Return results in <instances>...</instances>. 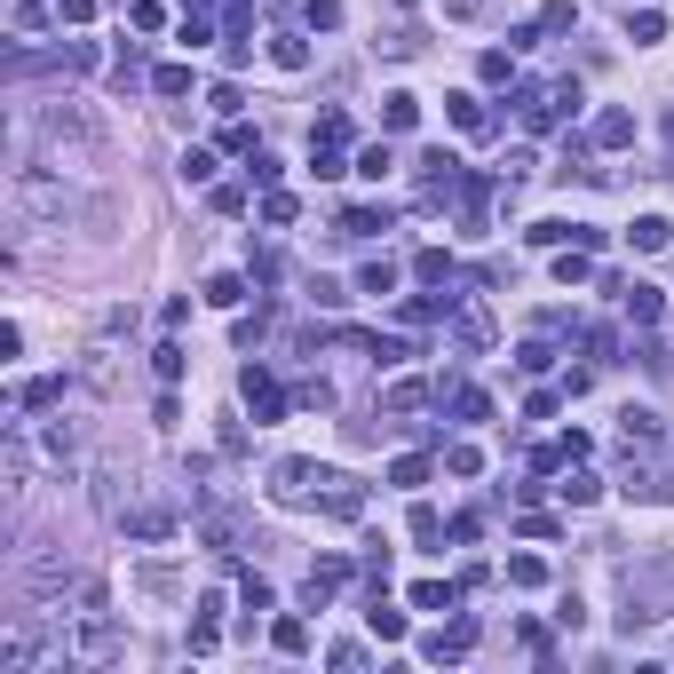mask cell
I'll list each match as a JSON object with an SVG mask.
<instances>
[{
  "instance_id": "1",
  "label": "cell",
  "mask_w": 674,
  "mask_h": 674,
  "mask_svg": "<svg viewBox=\"0 0 674 674\" xmlns=\"http://www.w3.org/2000/svg\"><path fill=\"white\" fill-rule=\"evenodd\" d=\"M40 127H48L56 159H64V151H80V159H104V151H112V127L88 112V104H48V112H40Z\"/></svg>"
},
{
  "instance_id": "2",
  "label": "cell",
  "mask_w": 674,
  "mask_h": 674,
  "mask_svg": "<svg viewBox=\"0 0 674 674\" xmlns=\"http://www.w3.org/2000/svg\"><path fill=\"white\" fill-rule=\"evenodd\" d=\"M238 397L254 405V421H278V413H286V389H278L270 365H246V373H238Z\"/></svg>"
},
{
  "instance_id": "3",
  "label": "cell",
  "mask_w": 674,
  "mask_h": 674,
  "mask_svg": "<svg viewBox=\"0 0 674 674\" xmlns=\"http://www.w3.org/2000/svg\"><path fill=\"white\" fill-rule=\"evenodd\" d=\"M318 516H334V524H357V516H365V484H357V476H334V468H326Z\"/></svg>"
},
{
  "instance_id": "4",
  "label": "cell",
  "mask_w": 674,
  "mask_h": 674,
  "mask_svg": "<svg viewBox=\"0 0 674 674\" xmlns=\"http://www.w3.org/2000/svg\"><path fill=\"white\" fill-rule=\"evenodd\" d=\"M468 651H476V619H452V627H437V635L421 643V659H437V667H445V659H468Z\"/></svg>"
},
{
  "instance_id": "5",
  "label": "cell",
  "mask_w": 674,
  "mask_h": 674,
  "mask_svg": "<svg viewBox=\"0 0 674 674\" xmlns=\"http://www.w3.org/2000/svg\"><path fill=\"white\" fill-rule=\"evenodd\" d=\"M341 579H349V563H341V556L310 563V579H302V603H310V611H326V603L341 595Z\"/></svg>"
},
{
  "instance_id": "6",
  "label": "cell",
  "mask_w": 674,
  "mask_h": 674,
  "mask_svg": "<svg viewBox=\"0 0 674 674\" xmlns=\"http://www.w3.org/2000/svg\"><path fill=\"white\" fill-rule=\"evenodd\" d=\"M318 476H326V468H310V460H278V468H270V492H278V500H310Z\"/></svg>"
},
{
  "instance_id": "7",
  "label": "cell",
  "mask_w": 674,
  "mask_h": 674,
  "mask_svg": "<svg viewBox=\"0 0 674 674\" xmlns=\"http://www.w3.org/2000/svg\"><path fill=\"white\" fill-rule=\"evenodd\" d=\"M0 476H8V484L32 476V437H24V421H8V437H0Z\"/></svg>"
},
{
  "instance_id": "8",
  "label": "cell",
  "mask_w": 674,
  "mask_h": 674,
  "mask_svg": "<svg viewBox=\"0 0 674 674\" xmlns=\"http://www.w3.org/2000/svg\"><path fill=\"white\" fill-rule=\"evenodd\" d=\"M619 437H627V452L659 445V413H651V405H627V413H619Z\"/></svg>"
},
{
  "instance_id": "9",
  "label": "cell",
  "mask_w": 674,
  "mask_h": 674,
  "mask_svg": "<svg viewBox=\"0 0 674 674\" xmlns=\"http://www.w3.org/2000/svg\"><path fill=\"white\" fill-rule=\"evenodd\" d=\"M413 119H421V96H405V88H397V96H381V127H389V135H405Z\"/></svg>"
},
{
  "instance_id": "10",
  "label": "cell",
  "mask_w": 674,
  "mask_h": 674,
  "mask_svg": "<svg viewBox=\"0 0 674 674\" xmlns=\"http://www.w3.org/2000/svg\"><path fill=\"white\" fill-rule=\"evenodd\" d=\"M627 238H635V254H659V246L674 238V223H667V215H635V230H627Z\"/></svg>"
},
{
  "instance_id": "11",
  "label": "cell",
  "mask_w": 674,
  "mask_h": 674,
  "mask_svg": "<svg viewBox=\"0 0 674 674\" xmlns=\"http://www.w3.org/2000/svg\"><path fill=\"white\" fill-rule=\"evenodd\" d=\"M167 532H175L167 508H135V516H127V540H167Z\"/></svg>"
},
{
  "instance_id": "12",
  "label": "cell",
  "mask_w": 674,
  "mask_h": 674,
  "mask_svg": "<svg viewBox=\"0 0 674 674\" xmlns=\"http://www.w3.org/2000/svg\"><path fill=\"white\" fill-rule=\"evenodd\" d=\"M595 143H603V151L635 143V112H603V119H595Z\"/></svg>"
},
{
  "instance_id": "13",
  "label": "cell",
  "mask_w": 674,
  "mask_h": 674,
  "mask_svg": "<svg viewBox=\"0 0 674 674\" xmlns=\"http://www.w3.org/2000/svg\"><path fill=\"white\" fill-rule=\"evenodd\" d=\"M373 230H389V207H349L341 215V238H373Z\"/></svg>"
},
{
  "instance_id": "14",
  "label": "cell",
  "mask_w": 674,
  "mask_h": 674,
  "mask_svg": "<svg viewBox=\"0 0 674 674\" xmlns=\"http://www.w3.org/2000/svg\"><path fill=\"white\" fill-rule=\"evenodd\" d=\"M357 294H373V302L397 294V262H365V270H357Z\"/></svg>"
},
{
  "instance_id": "15",
  "label": "cell",
  "mask_w": 674,
  "mask_h": 674,
  "mask_svg": "<svg viewBox=\"0 0 674 674\" xmlns=\"http://www.w3.org/2000/svg\"><path fill=\"white\" fill-rule=\"evenodd\" d=\"M619 302H627V318H635V326H651V318H659V286H619Z\"/></svg>"
},
{
  "instance_id": "16",
  "label": "cell",
  "mask_w": 674,
  "mask_h": 674,
  "mask_svg": "<svg viewBox=\"0 0 674 674\" xmlns=\"http://www.w3.org/2000/svg\"><path fill=\"white\" fill-rule=\"evenodd\" d=\"M365 627H373L381 643H405V611H389L381 595H373V611H365Z\"/></svg>"
},
{
  "instance_id": "17",
  "label": "cell",
  "mask_w": 674,
  "mask_h": 674,
  "mask_svg": "<svg viewBox=\"0 0 674 674\" xmlns=\"http://www.w3.org/2000/svg\"><path fill=\"white\" fill-rule=\"evenodd\" d=\"M460 603V587H445V579H421L413 587V611H452Z\"/></svg>"
},
{
  "instance_id": "18",
  "label": "cell",
  "mask_w": 674,
  "mask_h": 674,
  "mask_svg": "<svg viewBox=\"0 0 674 674\" xmlns=\"http://www.w3.org/2000/svg\"><path fill=\"white\" fill-rule=\"evenodd\" d=\"M413 270H421V286H452V254H445V246H421Z\"/></svg>"
},
{
  "instance_id": "19",
  "label": "cell",
  "mask_w": 674,
  "mask_h": 674,
  "mask_svg": "<svg viewBox=\"0 0 674 674\" xmlns=\"http://www.w3.org/2000/svg\"><path fill=\"white\" fill-rule=\"evenodd\" d=\"M587 278H595L587 246H571V254H556V286H587Z\"/></svg>"
},
{
  "instance_id": "20",
  "label": "cell",
  "mask_w": 674,
  "mask_h": 674,
  "mask_svg": "<svg viewBox=\"0 0 674 674\" xmlns=\"http://www.w3.org/2000/svg\"><path fill=\"white\" fill-rule=\"evenodd\" d=\"M207 302H215V310H238V302H246V278H238V270L207 278Z\"/></svg>"
},
{
  "instance_id": "21",
  "label": "cell",
  "mask_w": 674,
  "mask_h": 674,
  "mask_svg": "<svg viewBox=\"0 0 674 674\" xmlns=\"http://www.w3.org/2000/svg\"><path fill=\"white\" fill-rule=\"evenodd\" d=\"M452 341H460V349H484V341H492V318H484V310H460Z\"/></svg>"
},
{
  "instance_id": "22",
  "label": "cell",
  "mask_w": 674,
  "mask_h": 674,
  "mask_svg": "<svg viewBox=\"0 0 674 674\" xmlns=\"http://www.w3.org/2000/svg\"><path fill=\"white\" fill-rule=\"evenodd\" d=\"M627 40H635V48H651V40H667V16H659V8H635V24H627Z\"/></svg>"
},
{
  "instance_id": "23",
  "label": "cell",
  "mask_w": 674,
  "mask_h": 674,
  "mask_svg": "<svg viewBox=\"0 0 674 674\" xmlns=\"http://www.w3.org/2000/svg\"><path fill=\"white\" fill-rule=\"evenodd\" d=\"M270 64H278V72H302V64H310V48H302L294 32H278V40H270Z\"/></svg>"
},
{
  "instance_id": "24",
  "label": "cell",
  "mask_w": 674,
  "mask_h": 674,
  "mask_svg": "<svg viewBox=\"0 0 674 674\" xmlns=\"http://www.w3.org/2000/svg\"><path fill=\"white\" fill-rule=\"evenodd\" d=\"M270 643H278L286 659H302V651H310V627H302V619H278V627H270Z\"/></svg>"
},
{
  "instance_id": "25",
  "label": "cell",
  "mask_w": 674,
  "mask_h": 674,
  "mask_svg": "<svg viewBox=\"0 0 674 674\" xmlns=\"http://www.w3.org/2000/svg\"><path fill=\"white\" fill-rule=\"evenodd\" d=\"M508 587H548V563L540 556H508Z\"/></svg>"
},
{
  "instance_id": "26",
  "label": "cell",
  "mask_w": 674,
  "mask_h": 674,
  "mask_svg": "<svg viewBox=\"0 0 674 674\" xmlns=\"http://www.w3.org/2000/svg\"><path fill=\"white\" fill-rule=\"evenodd\" d=\"M452 104V127H468V135H484V127H492V119H484V104H476V96H445Z\"/></svg>"
},
{
  "instance_id": "27",
  "label": "cell",
  "mask_w": 674,
  "mask_h": 674,
  "mask_svg": "<svg viewBox=\"0 0 674 674\" xmlns=\"http://www.w3.org/2000/svg\"><path fill=\"white\" fill-rule=\"evenodd\" d=\"M151 88H159V96H191V64H159Z\"/></svg>"
},
{
  "instance_id": "28",
  "label": "cell",
  "mask_w": 674,
  "mask_h": 674,
  "mask_svg": "<svg viewBox=\"0 0 674 674\" xmlns=\"http://www.w3.org/2000/svg\"><path fill=\"white\" fill-rule=\"evenodd\" d=\"M452 413H460V421H492V397H484V389H452Z\"/></svg>"
},
{
  "instance_id": "29",
  "label": "cell",
  "mask_w": 674,
  "mask_h": 674,
  "mask_svg": "<svg viewBox=\"0 0 674 674\" xmlns=\"http://www.w3.org/2000/svg\"><path fill=\"white\" fill-rule=\"evenodd\" d=\"M556 492H563V500H571V508H587V500H595V492H603V484H595V476H587V468H571V476H563Z\"/></svg>"
},
{
  "instance_id": "30",
  "label": "cell",
  "mask_w": 674,
  "mask_h": 674,
  "mask_svg": "<svg viewBox=\"0 0 674 674\" xmlns=\"http://www.w3.org/2000/svg\"><path fill=\"white\" fill-rule=\"evenodd\" d=\"M64 64H72V72H96L104 48H96V40H64Z\"/></svg>"
},
{
  "instance_id": "31",
  "label": "cell",
  "mask_w": 674,
  "mask_h": 674,
  "mask_svg": "<svg viewBox=\"0 0 674 674\" xmlns=\"http://www.w3.org/2000/svg\"><path fill=\"white\" fill-rule=\"evenodd\" d=\"M571 24H579V8H571V0H548V8H540V32H571Z\"/></svg>"
},
{
  "instance_id": "32",
  "label": "cell",
  "mask_w": 674,
  "mask_h": 674,
  "mask_svg": "<svg viewBox=\"0 0 674 674\" xmlns=\"http://www.w3.org/2000/svg\"><path fill=\"white\" fill-rule=\"evenodd\" d=\"M310 167H318L326 183H334V175H349V167H341V143H310Z\"/></svg>"
},
{
  "instance_id": "33",
  "label": "cell",
  "mask_w": 674,
  "mask_h": 674,
  "mask_svg": "<svg viewBox=\"0 0 674 674\" xmlns=\"http://www.w3.org/2000/svg\"><path fill=\"white\" fill-rule=\"evenodd\" d=\"M310 143H349V112H326L318 127H310Z\"/></svg>"
},
{
  "instance_id": "34",
  "label": "cell",
  "mask_w": 674,
  "mask_h": 674,
  "mask_svg": "<svg viewBox=\"0 0 674 674\" xmlns=\"http://www.w3.org/2000/svg\"><path fill=\"white\" fill-rule=\"evenodd\" d=\"M127 24H135V32H159V24H167V8H159V0H135V8H127Z\"/></svg>"
},
{
  "instance_id": "35",
  "label": "cell",
  "mask_w": 674,
  "mask_h": 674,
  "mask_svg": "<svg viewBox=\"0 0 674 674\" xmlns=\"http://www.w3.org/2000/svg\"><path fill=\"white\" fill-rule=\"evenodd\" d=\"M357 175H373V183H381V175H389V143H365V151H357Z\"/></svg>"
},
{
  "instance_id": "36",
  "label": "cell",
  "mask_w": 674,
  "mask_h": 674,
  "mask_svg": "<svg viewBox=\"0 0 674 674\" xmlns=\"http://www.w3.org/2000/svg\"><path fill=\"white\" fill-rule=\"evenodd\" d=\"M151 365H159V381H183V349H175V341H159V349H151Z\"/></svg>"
},
{
  "instance_id": "37",
  "label": "cell",
  "mask_w": 674,
  "mask_h": 674,
  "mask_svg": "<svg viewBox=\"0 0 674 674\" xmlns=\"http://www.w3.org/2000/svg\"><path fill=\"white\" fill-rule=\"evenodd\" d=\"M294 405H310V413H326V405H334V381H302V389H294Z\"/></svg>"
},
{
  "instance_id": "38",
  "label": "cell",
  "mask_w": 674,
  "mask_h": 674,
  "mask_svg": "<svg viewBox=\"0 0 674 674\" xmlns=\"http://www.w3.org/2000/svg\"><path fill=\"white\" fill-rule=\"evenodd\" d=\"M413 540H421V548H437V540H445V524H437V508H413Z\"/></svg>"
},
{
  "instance_id": "39",
  "label": "cell",
  "mask_w": 674,
  "mask_h": 674,
  "mask_svg": "<svg viewBox=\"0 0 674 674\" xmlns=\"http://www.w3.org/2000/svg\"><path fill=\"white\" fill-rule=\"evenodd\" d=\"M445 468H452V476H476V468H484V452H476V445H452Z\"/></svg>"
},
{
  "instance_id": "40",
  "label": "cell",
  "mask_w": 674,
  "mask_h": 674,
  "mask_svg": "<svg viewBox=\"0 0 674 674\" xmlns=\"http://www.w3.org/2000/svg\"><path fill=\"white\" fill-rule=\"evenodd\" d=\"M262 223H294V199L286 191H262Z\"/></svg>"
},
{
  "instance_id": "41",
  "label": "cell",
  "mask_w": 674,
  "mask_h": 674,
  "mask_svg": "<svg viewBox=\"0 0 674 674\" xmlns=\"http://www.w3.org/2000/svg\"><path fill=\"white\" fill-rule=\"evenodd\" d=\"M548 357H556L548 341H524V349H516V365H524V373H548Z\"/></svg>"
},
{
  "instance_id": "42",
  "label": "cell",
  "mask_w": 674,
  "mask_h": 674,
  "mask_svg": "<svg viewBox=\"0 0 674 674\" xmlns=\"http://www.w3.org/2000/svg\"><path fill=\"white\" fill-rule=\"evenodd\" d=\"M421 397H429V389H421V381H397V389H389V413H413V405H421Z\"/></svg>"
},
{
  "instance_id": "43",
  "label": "cell",
  "mask_w": 674,
  "mask_h": 674,
  "mask_svg": "<svg viewBox=\"0 0 674 674\" xmlns=\"http://www.w3.org/2000/svg\"><path fill=\"white\" fill-rule=\"evenodd\" d=\"M238 595H246V611H270V579H254V571H246V579H238Z\"/></svg>"
},
{
  "instance_id": "44",
  "label": "cell",
  "mask_w": 674,
  "mask_h": 674,
  "mask_svg": "<svg viewBox=\"0 0 674 674\" xmlns=\"http://www.w3.org/2000/svg\"><path fill=\"white\" fill-rule=\"evenodd\" d=\"M223 151H238V159H254V127H238V119H230V127H223Z\"/></svg>"
},
{
  "instance_id": "45",
  "label": "cell",
  "mask_w": 674,
  "mask_h": 674,
  "mask_svg": "<svg viewBox=\"0 0 674 674\" xmlns=\"http://www.w3.org/2000/svg\"><path fill=\"white\" fill-rule=\"evenodd\" d=\"M48 452H56V460H72V452H80V437H72L64 421H48Z\"/></svg>"
},
{
  "instance_id": "46",
  "label": "cell",
  "mask_w": 674,
  "mask_h": 674,
  "mask_svg": "<svg viewBox=\"0 0 674 674\" xmlns=\"http://www.w3.org/2000/svg\"><path fill=\"white\" fill-rule=\"evenodd\" d=\"M96 16V0H56V24H88Z\"/></svg>"
},
{
  "instance_id": "47",
  "label": "cell",
  "mask_w": 674,
  "mask_h": 674,
  "mask_svg": "<svg viewBox=\"0 0 674 674\" xmlns=\"http://www.w3.org/2000/svg\"><path fill=\"white\" fill-rule=\"evenodd\" d=\"M310 24H318V32H334V24H341V0H310Z\"/></svg>"
},
{
  "instance_id": "48",
  "label": "cell",
  "mask_w": 674,
  "mask_h": 674,
  "mask_svg": "<svg viewBox=\"0 0 674 674\" xmlns=\"http://www.w3.org/2000/svg\"><path fill=\"white\" fill-rule=\"evenodd\" d=\"M476 8H484V0H445V16H476Z\"/></svg>"
},
{
  "instance_id": "49",
  "label": "cell",
  "mask_w": 674,
  "mask_h": 674,
  "mask_svg": "<svg viewBox=\"0 0 674 674\" xmlns=\"http://www.w3.org/2000/svg\"><path fill=\"white\" fill-rule=\"evenodd\" d=\"M183 8H207V0H183Z\"/></svg>"
}]
</instances>
